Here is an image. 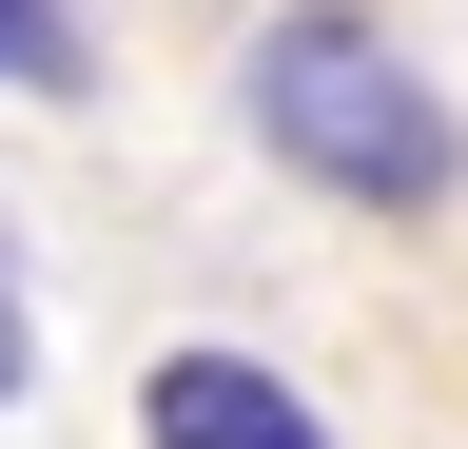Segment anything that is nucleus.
I'll return each instance as SVG.
<instances>
[{"instance_id":"f257e3e1","label":"nucleus","mask_w":468,"mask_h":449,"mask_svg":"<svg viewBox=\"0 0 468 449\" xmlns=\"http://www.w3.org/2000/svg\"><path fill=\"white\" fill-rule=\"evenodd\" d=\"M234 118H254V156H273V176H313L332 215H449V196H468L449 79L410 59L371 0H273L254 59H234Z\"/></svg>"},{"instance_id":"f03ea898","label":"nucleus","mask_w":468,"mask_h":449,"mask_svg":"<svg viewBox=\"0 0 468 449\" xmlns=\"http://www.w3.org/2000/svg\"><path fill=\"white\" fill-rule=\"evenodd\" d=\"M137 449H351V430H332L273 352H234V332H176V352L137 371Z\"/></svg>"},{"instance_id":"7ed1b4c3","label":"nucleus","mask_w":468,"mask_h":449,"mask_svg":"<svg viewBox=\"0 0 468 449\" xmlns=\"http://www.w3.org/2000/svg\"><path fill=\"white\" fill-rule=\"evenodd\" d=\"M0 98H79V20L58 0H0Z\"/></svg>"},{"instance_id":"20e7f679","label":"nucleus","mask_w":468,"mask_h":449,"mask_svg":"<svg viewBox=\"0 0 468 449\" xmlns=\"http://www.w3.org/2000/svg\"><path fill=\"white\" fill-rule=\"evenodd\" d=\"M39 390V273H20V215H0V411Z\"/></svg>"}]
</instances>
